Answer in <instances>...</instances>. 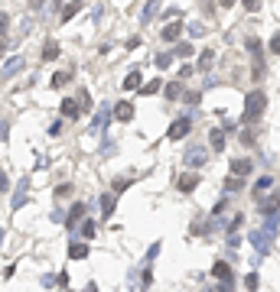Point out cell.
Masks as SVG:
<instances>
[{
  "label": "cell",
  "mask_w": 280,
  "mask_h": 292,
  "mask_svg": "<svg viewBox=\"0 0 280 292\" xmlns=\"http://www.w3.org/2000/svg\"><path fill=\"white\" fill-rule=\"evenodd\" d=\"M264 107H267V94L257 88V91H248V97H244V114H241V120L244 123H257L261 120V114H264Z\"/></svg>",
  "instance_id": "obj_1"
},
{
  "label": "cell",
  "mask_w": 280,
  "mask_h": 292,
  "mask_svg": "<svg viewBox=\"0 0 280 292\" xmlns=\"http://www.w3.org/2000/svg\"><path fill=\"white\" fill-rule=\"evenodd\" d=\"M248 240H251V247L257 250V256H267L270 250H274V237H270L264 227H257V231H251L248 234Z\"/></svg>",
  "instance_id": "obj_2"
},
{
  "label": "cell",
  "mask_w": 280,
  "mask_h": 292,
  "mask_svg": "<svg viewBox=\"0 0 280 292\" xmlns=\"http://www.w3.org/2000/svg\"><path fill=\"white\" fill-rule=\"evenodd\" d=\"M182 159H186L189 169H199V166L209 163V150H206L202 143H189V146H186V156H182Z\"/></svg>",
  "instance_id": "obj_3"
},
{
  "label": "cell",
  "mask_w": 280,
  "mask_h": 292,
  "mask_svg": "<svg viewBox=\"0 0 280 292\" xmlns=\"http://www.w3.org/2000/svg\"><path fill=\"white\" fill-rule=\"evenodd\" d=\"M189 130H193V117H176V120L173 123H169V130H166V136H169V140H182V136H186L189 133Z\"/></svg>",
  "instance_id": "obj_4"
},
{
  "label": "cell",
  "mask_w": 280,
  "mask_h": 292,
  "mask_svg": "<svg viewBox=\"0 0 280 292\" xmlns=\"http://www.w3.org/2000/svg\"><path fill=\"white\" fill-rule=\"evenodd\" d=\"M85 214H88V205H85V201H75V205L69 208V218H65V227H69V234L81 224V221H85Z\"/></svg>",
  "instance_id": "obj_5"
},
{
  "label": "cell",
  "mask_w": 280,
  "mask_h": 292,
  "mask_svg": "<svg viewBox=\"0 0 280 292\" xmlns=\"http://www.w3.org/2000/svg\"><path fill=\"white\" fill-rule=\"evenodd\" d=\"M108 123H111V110H108V104H105V107H98V110H95V117H91V133L95 136L105 133Z\"/></svg>",
  "instance_id": "obj_6"
},
{
  "label": "cell",
  "mask_w": 280,
  "mask_h": 292,
  "mask_svg": "<svg viewBox=\"0 0 280 292\" xmlns=\"http://www.w3.org/2000/svg\"><path fill=\"white\" fill-rule=\"evenodd\" d=\"M257 208H261V214H274V211H280V192L274 189V192L264 195V198H257Z\"/></svg>",
  "instance_id": "obj_7"
},
{
  "label": "cell",
  "mask_w": 280,
  "mask_h": 292,
  "mask_svg": "<svg viewBox=\"0 0 280 292\" xmlns=\"http://www.w3.org/2000/svg\"><path fill=\"white\" fill-rule=\"evenodd\" d=\"M202 185V179H199V172H186V176H179L176 179V189H179L182 195H189V192H196Z\"/></svg>",
  "instance_id": "obj_8"
},
{
  "label": "cell",
  "mask_w": 280,
  "mask_h": 292,
  "mask_svg": "<svg viewBox=\"0 0 280 292\" xmlns=\"http://www.w3.org/2000/svg\"><path fill=\"white\" fill-rule=\"evenodd\" d=\"M212 276H215L218 282H225V286H231V279H235V276H231V266L225 260H215V263H212Z\"/></svg>",
  "instance_id": "obj_9"
},
{
  "label": "cell",
  "mask_w": 280,
  "mask_h": 292,
  "mask_svg": "<svg viewBox=\"0 0 280 292\" xmlns=\"http://www.w3.org/2000/svg\"><path fill=\"white\" fill-rule=\"evenodd\" d=\"M111 117H114V120H121V123H131V120H134V104H131V101H121V104H114Z\"/></svg>",
  "instance_id": "obj_10"
},
{
  "label": "cell",
  "mask_w": 280,
  "mask_h": 292,
  "mask_svg": "<svg viewBox=\"0 0 280 292\" xmlns=\"http://www.w3.org/2000/svg\"><path fill=\"white\" fill-rule=\"evenodd\" d=\"M251 169H254V159H231V176L244 179L251 176Z\"/></svg>",
  "instance_id": "obj_11"
},
{
  "label": "cell",
  "mask_w": 280,
  "mask_h": 292,
  "mask_svg": "<svg viewBox=\"0 0 280 292\" xmlns=\"http://www.w3.org/2000/svg\"><path fill=\"white\" fill-rule=\"evenodd\" d=\"M26 201H30V182L23 179V182L17 185V195H13V211H20V208H23Z\"/></svg>",
  "instance_id": "obj_12"
},
{
  "label": "cell",
  "mask_w": 280,
  "mask_h": 292,
  "mask_svg": "<svg viewBox=\"0 0 280 292\" xmlns=\"http://www.w3.org/2000/svg\"><path fill=\"white\" fill-rule=\"evenodd\" d=\"M274 189H277V185H274V176H261L254 182V198H264V195L274 192Z\"/></svg>",
  "instance_id": "obj_13"
},
{
  "label": "cell",
  "mask_w": 280,
  "mask_h": 292,
  "mask_svg": "<svg viewBox=\"0 0 280 292\" xmlns=\"http://www.w3.org/2000/svg\"><path fill=\"white\" fill-rule=\"evenodd\" d=\"M88 253H91V250H88L85 240H72L69 243V260H88Z\"/></svg>",
  "instance_id": "obj_14"
},
{
  "label": "cell",
  "mask_w": 280,
  "mask_h": 292,
  "mask_svg": "<svg viewBox=\"0 0 280 292\" xmlns=\"http://www.w3.org/2000/svg\"><path fill=\"white\" fill-rule=\"evenodd\" d=\"M20 68H23V59H20V55H10V59H7V65H4V72H0V78H4V81L13 78Z\"/></svg>",
  "instance_id": "obj_15"
},
{
  "label": "cell",
  "mask_w": 280,
  "mask_h": 292,
  "mask_svg": "<svg viewBox=\"0 0 280 292\" xmlns=\"http://www.w3.org/2000/svg\"><path fill=\"white\" fill-rule=\"evenodd\" d=\"M114 205H118V195H114V192L101 195V218H111V214H114Z\"/></svg>",
  "instance_id": "obj_16"
},
{
  "label": "cell",
  "mask_w": 280,
  "mask_h": 292,
  "mask_svg": "<svg viewBox=\"0 0 280 292\" xmlns=\"http://www.w3.org/2000/svg\"><path fill=\"white\" fill-rule=\"evenodd\" d=\"M140 81H143V75H140V68H134V72H127V78L121 81V85L127 88V91H140Z\"/></svg>",
  "instance_id": "obj_17"
},
{
  "label": "cell",
  "mask_w": 280,
  "mask_h": 292,
  "mask_svg": "<svg viewBox=\"0 0 280 292\" xmlns=\"http://www.w3.org/2000/svg\"><path fill=\"white\" fill-rule=\"evenodd\" d=\"M59 52H62V46H59L56 39H49V43L43 46V62H56V59H59Z\"/></svg>",
  "instance_id": "obj_18"
},
{
  "label": "cell",
  "mask_w": 280,
  "mask_h": 292,
  "mask_svg": "<svg viewBox=\"0 0 280 292\" xmlns=\"http://www.w3.org/2000/svg\"><path fill=\"white\" fill-rule=\"evenodd\" d=\"M59 110H62V117H69V120H75V117L81 114V107H78V104L72 101V97H65V101L59 104Z\"/></svg>",
  "instance_id": "obj_19"
},
{
  "label": "cell",
  "mask_w": 280,
  "mask_h": 292,
  "mask_svg": "<svg viewBox=\"0 0 280 292\" xmlns=\"http://www.w3.org/2000/svg\"><path fill=\"white\" fill-rule=\"evenodd\" d=\"M209 146L215 153H225V133H222V127H218V130H209Z\"/></svg>",
  "instance_id": "obj_20"
},
{
  "label": "cell",
  "mask_w": 280,
  "mask_h": 292,
  "mask_svg": "<svg viewBox=\"0 0 280 292\" xmlns=\"http://www.w3.org/2000/svg\"><path fill=\"white\" fill-rule=\"evenodd\" d=\"M163 94H166L169 101H179L182 97V81L176 78V81H169V85H163Z\"/></svg>",
  "instance_id": "obj_21"
},
{
  "label": "cell",
  "mask_w": 280,
  "mask_h": 292,
  "mask_svg": "<svg viewBox=\"0 0 280 292\" xmlns=\"http://www.w3.org/2000/svg\"><path fill=\"white\" fill-rule=\"evenodd\" d=\"M78 234H81L85 240H95V234H98V224H95L91 218H85V221L78 224Z\"/></svg>",
  "instance_id": "obj_22"
},
{
  "label": "cell",
  "mask_w": 280,
  "mask_h": 292,
  "mask_svg": "<svg viewBox=\"0 0 280 292\" xmlns=\"http://www.w3.org/2000/svg\"><path fill=\"white\" fill-rule=\"evenodd\" d=\"M179 33H182V26H179V23H169L166 30H160V36L166 39V43H176V39H179Z\"/></svg>",
  "instance_id": "obj_23"
},
{
  "label": "cell",
  "mask_w": 280,
  "mask_h": 292,
  "mask_svg": "<svg viewBox=\"0 0 280 292\" xmlns=\"http://www.w3.org/2000/svg\"><path fill=\"white\" fill-rule=\"evenodd\" d=\"M277 227H280V214H277V211H274V214H264V231H267L270 237L277 234Z\"/></svg>",
  "instance_id": "obj_24"
},
{
  "label": "cell",
  "mask_w": 280,
  "mask_h": 292,
  "mask_svg": "<svg viewBox=\"0 0 280 292\" xmlns=\"http://www.w3.org/2000/svg\"><path fill=\"white\" fill-rule=\"evenodd\" d=\"M81 13V4H69V7H62V10H59V20H62V23H69L72 17H78Z\"/></svg>",
  "instance_id": "obj_25"
},
{
  "label": "cell",
  "mask_w": 280,
  "mask_h": 292,
  "mask_svg": "<svg viewBox=\"0 0 280 292\" xmlns=\"http://www.w3.org/2000/svg\"><path fill=\"white\" fill-rule=\"evenodd\" d=\"M156 13H160V4H147V7H143V10H140V23H143V26H147V23H150V20H153V17H156Z\"/></svg>",
  "instance_id": "obj_26"
},
{
  "label": "cell",
  "mask_w": 280,
  "mask_h": 292,
  "mask_svg": "<svg viewBox=\"0 0 280 292\" xmlns=\"http://www.w3.org/2000/svg\"><path fill=\"white\" fill-rule=\"evenodd\" d=\"M241 189H244V179H238V176L225 179V192H228V195H235V192H241Z\"/></svg>",
  "instance_id": "obj_27"
},
{
  "label": "cell",
  "mask_w": 280,
  "mask_h": 292,
  "mask_svg": "<svg viewBox=\"0 0 280 292\" xmlns=\"http://www.w3.org/2000/svg\"><path fill=\"white\" fill-rule=\"evenodd\" d=\"M69 81H72V72H56V75H52V81H49V85H52V88H65Z\"/></svg>",
  "instance_id": "obj_28"
},
{
  "label": "cell",
  "mask_w": 280,
  "mask_h": 292,
  "mask_svg": "<svg viewBox=\"0 0 280 292\" xmlns=\"http://www.w3.org/2000/svg\"><path fill=\"white\" fill-rule=\"evenodd\" d=\"M189 55H193V43H176L173 59H189Z\"/></svg>",
  "instance_id": "obj_29"
},
{
  "label": "cell",
  "mask_w": 280,
  "mask_h": 292,
  "mask_svg": "<svg viewBox=\"0 0 280 292\" xmlns=\"http://www.w3.org/2000/svg\"><path fill=\"white\" fill-rule=\"evenodd\" d=\"M244 46H248V52L254 55V59H261V39H257V36H248V39H244Z\"/></svg>",
  "instance_id": "obj_30"
},
{
  "label": "cell",
  "mask_w": 280,
  "mask_h": 292,
  "mask_svg": "<svg viewBox=\"0 0 280 292\" xmlns=\"http://www.w3.org/2000/svg\"><path fill=\"white\" fill-rule=\"evenodd\" d=\"M153 65L160 68V72H163V68H169V65H173V52H160V55L153 59Z\"/></svg>",
  "instance_id": "obj_31"
},
{
  "label": "cell",
  "mask_w": 280,
  "mask_h": 292,
  "mask_svg": "<svg viewBox=\"0 0 280 292\" xmlns=\"http://www.w3.org/2000/svg\"><path fill=\"white\" fill-rule=\"evenodd\" d=\"M156 256H160V243H153V247L147 250V256H143V269H150V266H153V260H156Z\"/></svg>",
  "instance_id": "obj_32"
},
{
  "label": "cell",
  "mask_w": 280,
  "mask_h": 292,
  "mask_svg": "<svg viewBox=\"0 0 280 292\" xmlns=\"http://www.w3.org/2000/svg\"><path fill=\"white\" fill-rule=\"evenodd\" d=\"M163 88V81L156 78V81H147V85H140V94H156Z\"/></svg>",
  "instance_id": "obj_33"
},
{
  "label": "cell",
  "mask_w": 280,
  "mask_h": 292,
  "mask_svg": "<svg viewBox=\"0 0 280 292\" xmlns=\"http://www.w3.org/2000/svg\"><path fill=\"white\" fill-rule=\"evenodd\" d=\"M111 185H114V195H121V192H127V189H131V179H121V176H118Z\"/></svg>",
  "instance_id": "obj_34"
},
{
  "label": "cell",
  "mask_w": 280,
  "mask_h": 292,
  "mask_svg": "<svg viewBox=\"0 0 280 292\" xmlns=\"http://www.w3.org/2000/svg\"><path fill=\"white\" fill-rule=\"evenodd\" d=\"M257 282H261V279H257V273L251 269V273L244 276V289H248V292H254V289H257Z\"/></svg>",
  "instance_id": "obj_35"
},
{
  "label": "cell",
  "mask_w": 280,
  "mask_h": 292,
  "mask_svg": "<svg viewBox=\"0 0 280 292\" xmlns=\"http://www.w3.org/2000/svg\"><path fill=\"white\" fill-rule=\"evenodd\" d=\"M212 59H215V52H212V49H206V52H202V59H199V72H206V68L212 65Z\"/></svg>",
  "instance_id": "obj_36"
},
{
  "label": "cell",
  "mask_w": 280,
  "mask_h": 292,
  "mask_svg": "<svg viewBox=\"0 0 280 292\" xmlns=\"http://www.w3.org/2000/svg\"><path fill=\"white\" fill-rule=\"evenodd\" d=\"M254 140H257V133H254L251 127H248V130H241V143H244V146H251Z\"/></svg>",
  "instance_id": "obj_37"
},
{
  "label": "cell",
  "mask_w": 280,
  "mask_h": 292,
  "mask_svg": "<svg viewBox=\"0 0 280 292\" xmlns=\"http://www.w3.org/2000/svg\"><path fill=\"white\" fill-rule=\"evenodd\" d=\"M7 26H10V13H0V39H7Z\"/></svg>",
  "instance_id": "obj_38"
},
{
  "label": "cell",
  "mask_w": 280,
  "mask_h": 292,
  "mask_svg": "<svg viewBox=\"0 0 280 292\" xmlns=\"http://www.w3.org/2000/svg\"><path fill=\"white\" fill-rule=\"evenodd\" d=\"M225 211H228V195H225V198H222V201H218V205H215V211H212V214H215V218H222Z\"/></svg>",
  "instance_id": "obj_39"
},
{
  "label": "cell",
  "mask_w": 280,
  "mask_h": 292,
  "mask_svg": "<svg viewBox=\"0 0 280 292\" xmlns=\"http://www.w3.org/2000/svg\"><path fill=\"white\" fill-rule=\"evenodd\" d=\"M202 33H206V26H202L199 20H196V23H189V36H202Z\"/></svg>",
  "instance_id": "obj_40"
},
{
  "label": "cell",
  "mask_w": 280,
  "mask_h": 292,
  "mask_svg": "<svg viewBox=\"0 0 280 292\" xmlns=\"http://www.w3.org/2000/svg\"><path fill=\"white\" fill-rule=\"evenodd\" d=\"M182 101H186V104H199L202 94H199V91H189V94H182Z\"/></svg>",
  "instance_id": "obj_41"
},
{
  "label": "cell",
  "mask_w": 280,
  "mask_h": 292,
  "mask_svg": "<svg viewBox=\"0 0 280 292\" xmlns=\"http://www.w3.org/2000/svg\"><path fill=\"white\" fill-rule=\"evenodd\" d=\"M78 104H81V110L91 107V97H88V91H78Z\"/></svg>",
  "instance_id": "obj_42"
},
{
  "label": "cell",
  "mask_w": 280,
  "mask_h": 292,
  "mask_svg": "<svg viewBox=\"0 0 280 292\" xmlns=\"http://www.w3.org/2000/svg\"><path fill=\"white\" fill-rule=\"evenodd\" d=\"M43 286H46V289H52V286H59V276H43Z\"/></svg>",
  "instance_id": "obj_43"
},
{
  "label": "cell",
  "mask_w": 280,
  "mask_h": 292,
  "mask_svg": "<svg viewBox=\"0 0 280 292\" xmlns=\"http://www.w3.org/2000/svg\"><path fill=\"white\" fill-rule=\"evenodd\" d=\"M10 189V176H7V172H0V192H7Z\"/></svg>",
  "instance_id": "obj_44"
},
{
  "label": "cell",
  "mask_w": 280,
  "mask_h": 292,
  "mask_svg": "<svg viewBox=\"0 0 280 292\" xmlns=\"http://www.w3.org/2000/svg\"><path fill=\"white\" fill-rule=\"evenodd\" d=\"M270 52H274V55H280V33H277L274 39H270Z\"/></svg>",
  "instance_id": "obj_45"
},
{
  "label": "cell",
  "mask_w": 280,
  "mask_h": 292,
  "mask_svg": "<svg viewBox=\"0 0 280 292\" xmlns=\"http://www.w3.org/2000/svg\"><path fill=\"white\" fill-rule=\"evenodd\" d=\"M206 292H231V286H225V282H218V286H209Z\"/></svg>",
  "instance_id": "obj_46"
},
{
  "label": "cell",
  "mask_w": 280,
  "mask_h": 292,
  "mask_svg": "<svg viewBox=\"0 0 280 292\" xmlns=\"http://www.w3.org/2000/svg\"><path fill=\"white\" fill-rule=\"evenodd\" d=\"M244 7H248L251 13H257V10H261V4H257V0H244Z\"/></svg>",
  "instance_id": "obj_47"
},
{
  "label": "cell",
  "mask_w": 280,
  "mask_h": 292,
  "mask_svg": "<svg viewBox=\"0 0 280 292\" xmlns=\"http://www.w3.org/2000/svg\"><path fill=\"white\" fill-rule=\"evenodd\" d=\"M193 72H196L193 65H182V68H179V78H189V75H193Z\"/></svg>",
  "instance_id": "obj_48"
},
{
  "label": "cell",
  "mask_w": 280,
  "mask_h": 292,
  "mask_svg": "<svg viewBox=\"0 0 280 292\" xmlns=\"http://www.w3.org/2000/svg\"><path fill=\"white\" fill-rule=\"evenodd\" d=\"M69 189H72V185H59V189H56V198H65V195H69Z\"/></svg>",
  "instance_id": "obj_49"
},
{
  "label": "cell",
  "mask_w": 280,
  "mask_h": 292,
  "mask_svg": "<svg viewBox=\"0 0 280 292\" xmlns=\"http://www.w3.org/2000/svg\"><path fill=\"white\" fill-rule=\"evenodd\" d=\"M7 130H10V123H7V120H0V140H7Z\"/></svg>",
  "instance_id": "obj_50"
},
{
  "label": "cell",
  "mask_w": 280,
  "mask_h": 292,
  "mask_svg": "<svg viewBox=\"0 0 280 292\" xmlns=\"http://www.w3.org/2000/svg\"><path fill=\"white\" fill-rule=\"evenodd\" d=\"M81 292H98V286H95V282H88V286L81 289Z\"/></svg>",
  "instance_id": "obj_51"
},
{
  "label": "cell",
  "mask_w": 280,
  "mask_h": 292,
  "mask_svg": "<svg viewBox=\"0 0 280 292\" xmlns=\"http://www.w3.org/2000/svg\"><path fill=\"white\" fill-rule=\"evenodd\" d=\"M4 49H7V39H0V59H4Z\"/></svg>",
  "instance_id": "obj_52"
},
{
  "label": "cell",
  "mask_w": 280,
  "mask_h": 292,
  "mask_svg": "<svg viewBox=\"0 0 280 292\" xmlns=\"http://www.w3.org/2000/svg\"><path fill=\"white\" fill-rule=\"evenodd\" d=\"M0 247H4V231H0Z\"/></svg>",
  "instance_id": "obj_53"
}]
</instances>
